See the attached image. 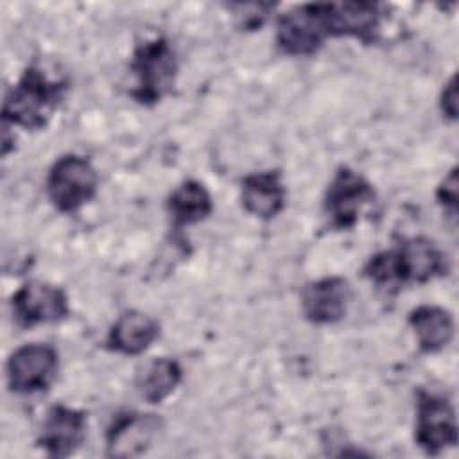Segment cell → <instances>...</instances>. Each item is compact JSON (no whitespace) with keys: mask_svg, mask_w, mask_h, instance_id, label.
Segmentation results:
<instances>
[{"mask_svg":"<svg viewBox=\"0 0 459 459\" xmlns=\"http://www.w3.org/2000/svg\"><path fill=\"white\" fill-rule=\"evenodd\" d=\"M88 432L86 412L63 403L52 405L43 420L36 445L56 459L74 455L84 443Z\"/></svg>","mask_w":459,"mask_h":459,"instance_id":"cell-11","label":"cell"},{"mask_svg":"<svg viewBox=\"0 0 459 459\" xmlns=\"http://www.w3.org/2000/svg\"><path fill=\"white\" fill-rule=\"evenodd\" d=\"M129 72L134 79L129 97L145 108L160 104L174 91L179 74V61L172 43L165 36L138 43L131 54Z\"/></svg>","mask_w":459,"mask_h":459,"instance_id":"cell-2","label":"cell"},{"mask_svg":"<svg viewBox=\"0 0 459 459\" xmlns=\"http://www.w3.org/2000/svg\"><path fill=\"white\" fill-rule=\"evenodd\" d=\"M351 299V287L342 276H323L303 285L299 305L303 317L317 326L344 319Z\"/></svg>","mask_w":459,"mask_h":459,"instance_id":"cell-12","label":"cell"},{"mask_svg":"<svg viewBox=\"0 0 459 459\" xmlns=\"http://www.w3.org/2000/svg\"><path fill=\"white\" fill-rule=\"evenodd\" d=\"M436 201L443 208L446 215H450L454 221L457 217V206H459V179H457V167H452L441 183L436 188Z\"/></svg>","mask_w":459,"mask_h":459,"instance_id":"cell-19","label":"cell"},{"mask_svg":"<svg viewBox=\"0 0 459 459\" xmlns=\"http://www.w3.org/2000/svg\"><path fill=\"white\" fill-rule=\"evenodd\" d=\"M328 38H353L373 43L382 25V9L375 2H332L321 4Z\"/></svg>","mask_w":459,"mask_h":459,"instance_id":"cell-13","label":"cell"},{"mask_svg":"<svg viewBox=\"0 0 459 459\" xmlns=\"http://www.w3.org/2000/svg\"><path fill=\"white\" fill-rule=\"evenodd\" d=\"M161 333V325L142 310H126L109 326L106 348L113 353L134 357L147 351Z\"/></svg>","mask_w":459,"mask_h":459,"instance_id":"cell-15","label":"cell"},{"mask_svg":"<svg viewBox=\"0 0 459 459\" xmlns=\"http://www.w3.org/2000/svg\"><path fill=\"white\" fill-rule=\"evenodd\" d=\"M328 39L321 4H303L280 14L276 22V48L289 57H310Z\"/></svg>","mask_w":459,"mask_h":459,"instance_id":"cell-7","label":"cell"},{"mask_svg":"<svg viewBox=\"0 0 459 459\" xmlns=\"http://www.w3.org/2000/svg\"><path fill=\"white\" fill-rule=\"evenodd\" d=\"M163 420L152 412L126 411L106 429V454L109 457H136L145 454L160 432Z\"/></svg>","mask_w":459,"mask_h":459,"instance_id":"cell-10","label":"cell"},{"mask_svg":"<svg viewBox=\"0 0 459 459\" xmlns=\"http://www.w3.org/2000/svg\"><path fill=\"white\" fill-rule=\"evenodd\" d=\"M59 371V353L52 344L30 342L16 348L5 362L9 391L36 394L50 389Z\"/></svg>","mask_w":459,"mask_h":459,"instance_id":"cell-6","label":"cell"},{"mask_svg":"<svg viewBox=\"0 0 459 459\" xmlns=\"http://www.w3.org/2000/svg\"><path fill=\"white\" fill-rule=\"evenodd\" d=\"M240 206L251 217L271 221L287 204V188L280 170L251 172L240 181Z\"/></svg>","mask_w":459,"mask_h":459,"instance_id":"cell-14","label":"cell"},{"mask_svg":"<svg viewBox=\"0 0 459 459\" xmlns=\"http://www.w3.org/2000/svg\"><path fill=\"white\" fill-rule=\"evenodd\" d=\"M459 93H457V75L454 74L441 90L439 95V111L443 115V118H446L448 122H455L457 115H459Z\"/></svg>","mask_w":459,"mask_h":459,"instance_id":"cell-20","label":"cell"},{"mask_svg":"<svg viewBox=\"0 0 459 459\" xmlns=\"http://www.w3.org/2000/svg\"><path fill=\"white\" fill-rule=\"evenodd\" d=\"M183 382V368L172 357H156L149 360L136 375L134 385L147 403H163Z\"/></svg>","mask_w":459,"mask_h":459,"instance_id":"cell-18","label":"cell"},{"mask_svg":"<svg viewBox=\"0 0 459 459\" xmlns=\"http://www.w3.org/2000/svg\"><path fill=\"white\" fill-rule=\"evenodd\" d=\"M407 323L416 337L421 353L443 351L455 335V319L452 312L439 305H418L407 316Z\"/></svg>","mask_w":459,"mask_h":459,"instance_id":"cell-16","label":"cell"},{"mask_svg":"<svg viewBox=\"0 0 459 459\" xmlns=\"http://www.w3.org/2000/svg\"><path fill=\"white\" fill-rule=\"evenodd\" d=\"M375 197L377 192L366 176L341 165L325 190L323 212L333 230H351Z\"/></svg>","mask_w":459,"mask_h":459,"instance_id":"cell-4","label":"cell"},{"mask_svg":"<svg viewBox=\"0 0 459 459\" xmlns=\"http://www.w3.org/2000/svg\"><path fill=\"white\" fill-rule=\"evenodd\" d=\"M11 312L20 328H34L65 321L70 316V301L61 287L30 280L13 292Z\"/></svg>","mask_w":459,"mask_h":459,"instance_id":"cell-8","label":"cell"},{"mask_svg":"<svg viewBox=\"0 0 459 459\" xmlns=\"http://www.w3.org/2000/svg\"><path fill=\"white\" fill-rule=\"evenodd\" d=\"M457 439L454 403L445 394L418 389L414 418V443L418 448L427 455H439L441 452L454 448Z\"/></svg>","mask_w":459,"mask_h":459,"instance_id":"cell-5","label":"cell"},{"mask_svg":"<svg viewBox=\"0 0 459 459\" xmlns=\"http://www.w3.org/2000/svg\"><path fill=\"white\" fill-rule=\"evenodd\" d=\"M237 9H240V11H244L246 14H237L242 22H240V27H244V29H258L262 23H264V20H265V16L269 14V11L274 7V5H265V4H238V5H235Z\"/></svg>","mask_w":459,"mask_h":459,"instance_id":"cell-21","label":"cell"},{"mask_svg":"<svg viewBox=\"0 0 459 459\" xmlns=\"http://www.w3.org/2000/svg\"><path fill=\"white\" fill-rule=\"evenodd\" d=\"M45 188L57 212L75 213L97 195L99 172L86 156L66 152L48 169Z\"/></svg>","mask_w":459,"mask_h":459,"instance_id":"cell-3","label":"cell"},{"mask_svg":"<svg viewBox=\"0 0 459 459\" xmlns=\"http://www.w3.org/2000/svg\"><path fill=\"white\" fill-rule=\"evenodd\" d=\"M70 82L52 79L39 65H29L4 97L2 120L25 131H41L63 104Z\"/></svg>","mask_w":459,"mask_h":459,"instance_id":"cell-1","label":"cell"},{"mask_svg":"<svg viewBox=\"0 0 459 459\" xmlns=\"http://www.w3.org/2000/svg\"><path fill=\"white\" fill-rule=\"evenodd\" d=\"M165 210L176 230L199 224L213 213V199L197 179L181 181L167 197Z\"/></svg>","mask_w":459,"mask_h":459,"instance_id":"cell-17","label":"cell"},{"mask_svg":"<svg viewBox=\"0 0 459 459\" xmlns=\"http://www.w3.org/2000/svg\"><path fill=\"white\" fill-rule=\"evenodd\" d=\"M398 285L427 283L446 276L450 262L446 253L429 237H405L391 247Z\"/></svg>","mask_w":459,"mask_h":459,"instance_id":"cell-9","label":"cell"}]
</instances>
